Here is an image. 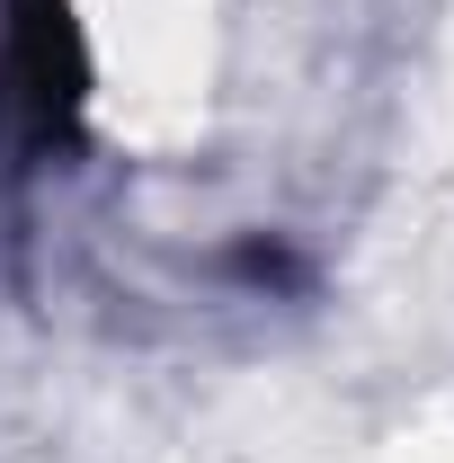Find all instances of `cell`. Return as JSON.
Returning <instances> with one entry per match:
<instances>
[{"label":"cell","instance_id":"obj_1","mask_svg":"<svg viewBox=\"0 0 454 463\" xmlns=\"http://www.w3.org/2000/svg\"><path fill=\"white\" fill-rule=\"evenodd\" d=\"M0 80H9V108L27 125V143H62L71 134L80 90H90V54H80V27H71L62 0H9Z\"/></svg>","mask_w":454,"mask_h":463}]
</instances>
